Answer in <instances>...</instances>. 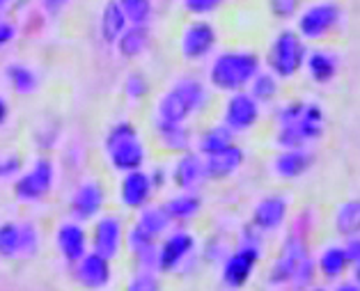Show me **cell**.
<instances>
[{
	"label": "cell",
	"mask_w": 360,
	"mask_h": 291,
	"mask_svg": "<svg viewBox=\"0 0 360 291\" xmlns=\"http://www.w3.org/2000/svg\"><path fill=\"white\" fill-rule=\"evenodd\" d=\"M278 134L276 143L283 149H305L314 140H319L326 129V115L319 103L310 101H289L276 115Z\"/></svg>",
	"instance_id": "cell-1"
},
{
	"label": "cell",
	"mask_w": 360,
	"mask_h": 291,
	"mask_svg": "<svg viewBox=\"0 0 360 291\" xmlns=\"http://www.w3.org/2000/svg\"><path fill=\"white\" fill-rule=\"evenodd\" d=\"M207 87L195 78H181L172 83L165 94L156 103V124L163 127H181L207 105Z\"/></svg>",
	"instance_id": "cell-2"
},
{
	"label": "cell",
	"mask_w": 360,
	"mask_h": 291,
	"mask_svg": "<svg viewBox=\"0 0 360 291\" xmlns=\"http://www.w3.org/2000/svg\"><path fill=\"white\" fill-rule=\"evenodd\" d=\"M262 72L257 53L252 51H225L209 67V83L221 92H243L252 78Z\"/></svg>",
	"instance_id": "cell-3"
},
{
	"label": "cell",
	"mask_w": 360,
	"mask_h": 291,
	"mask_svg": "<svg viewBox=\"0 0 360 291\" xmlns=\"http://www.w3.org/2000/svg\"><path fill=\"white\" fill-rule=\"evenodd\" d=\"M103 152H106L110 165L122 174L143 170L147 158L143 138L131 122H117L115 127H110L106 140H103Z\"/></svg>",
	"instance_id": "cell-4"
},
{
	"label": "cell",
	"mask_w": 360,
	"mask_h": 291,
	"mask_svg": "<svg viewBox=\"0 0 360 291\" xmlns=\"http://www.w3.org/2000/svg\"><path fill=\"white\" fill-rule=\"evenodd\" d=\"M305 56L307 51L301 34L294 30H283L271 41L266 63L276 78H292L305 65Z\"/></svg>",
	"instance_id": "cell-5"
},
{
	"label": "cell",
	"mask_w": 360,
	"mask_h": 291,
	"mask_svg": "<svg viewBox=\"0 0 360 291\" xmlns=\"http://www.w3.org/2000/svg\"><path fill=\"white\" fill-rule=\"evenodd\" d=\"M39 252V229L32 223L0 225V259L34 257Z\"/></svg>",
	"instance_id": "cell-6"
},
{
	"label": "cell",
	"mask_w": 360,
	"mask_h": 291,
	"mask_svg": "<svg viewBox=\"0 0 360 291\" xmlns=\"http://www.w3.org/2000/svg\"><path fill=\"white\" fill-rule=\"evenodd\" d=\"M259 259H262V241L245 236L243 243L239 245V250L232 252L223 264V273H221L223 282L230 289L245 287L248 280L252 278L255 266H257Z\"/></svg>",
	"instance_id": "cell-7"
},
{
	"label": "cell",
	"mask_w": 360,
	"mask_h": 291,
	"mask_svg": "<svg viewBox=\"0 0 360 291\" xmlns=\"http://www.w3.org/2000/svg\"><path fill=\"white\" fill-rule=\"evenodd\" d=\"M56 181V167L49 158H39L28 172L14 181V195L21 202H37L46 198Z\"/></svg>",
	"instance_id": "cell-8"
},
{
	"label": "cell",
	"mask_w": 360,
	"mask_h": 291,
	"mask_svg": "<svg viewBox=\"0 0 360 291\" xmlns=\"http://www.w3.org/2000/svg\"><path fill=\"white\" fill-rule=\"evenodd\" d=\"M307 243L305 236L301 232L289 234L287 241L283 243V250H280V257L274 261V266L269 271V282L274 287H283V285H292V278L296 273V266L307 257Z\"/></svg>",
	"instance_id": "cell-9"
},
{
	"label": "cell",
	"mask_w": 360,
	"mask_h": 291,
	"mask_svg": "<svg viewBox=\"0 0 360 291\" xmlns=\"http://www.w3.org/2000/svg\"><path fill=\"white\" fill-rule=\"evenodd\" d=\"M340 21V7L335 3L310 5L298 16V34L305 39H321L335 28Z\"/></svg>",
	"instance_id": "cell-10"
},
{
	"label": "cell",
	"mask_w": 360,
	"mask_h": 291,
	"mask_svg": "<svg viewBox=\"0 0 360 291\" xmlns=\"http://www.w3.org/2000/svg\"><path fill=\"white\" fill-rule=\"evenodd\" d=\"M259 119V103L252 99L248 92H234L225 103L223 124L232 131V134H241V131H250Z\"/></svg>",
	"instance_id": "cell-11"
},
{
	"label": "cell",
	"mask_w": 360,
	"mask_h": 291,
	"mask_svg": "<svg viewBox=\"0 0 360 291\" xmlns=\"http://www.w3.org/2000/svg\"><path fill=\"white\" fill-rule=\"evenodd\" d=\"M124 243V225L117 216H101L92 229V252L115 259Z\"/></svg>",
	"instance_id": "cell-12"
},
{
	"label": "cell",
	"mask_w": 360,
	"mask_h": 291,
	"mask_svg": "<svg viewBox=\"0 0 360 291\" xmlns=\"http://www.w3.org/2000/svg\"><path fill=\"white\" fill-rule=\"evenodd\" d=\"M216 28L209 21H193L186 25V30L181 34V56L195 63V60L207 58L216 46Z\"/></svg>",
	"instance_id": "cell-13"
},
{
	"label": "cell",
	"mask_w": 360,
	"mask_h": 291,
	"mask_svg": "<svg viewBox=\"0 0 360 291\" xmlns=\"http://www.w3.org/2000/svg\"><path fill=\"white\" fill-rule=\"evenodd\" d=\"M152 193H154V183H152V174H147L145 170H134V172H124L120 181V205L127 209L140 211L149 207L152 202Z\"/></svg>",
	"instance_id": "cell-14"
},
{
	"label": "cell",
	"mask_w": 360,
	"mask_h": 291,
	"mask_svg": "<svg viewBox=\"0 0 360 291\" xmlns=\"http://www.w3.org/2000/svg\"><path fill=\"white\" fill-rule=\"evenodd\" d=\"M76 280H78V285L87 291L106 289L112 280L110 259L101 257V254H96V252H87L83 259L76 261Z\"/></svg>",
	"instance_id": "cell-15"
},
{
	"label": "cell",
	"mask_w": 360,
	"mask_h": 291,
	"mask_svg": "<svg viewBox=\"0 0 360 291\" xmlns=\"http://www.w3.org/2000/svg\"><path fill=\"white\" fill-rule=\"evenodd\" d=\"M193 248H195V239H193V234L184 232V229H179V232H172L170 236H165L163 243L159 245L156 271L172 273L193 252Z\"/></svg>",
	"instance_id": "cell-16"
},
{
	"label": "cell",
	"mask_w": 360,
	"mask_h": 291,
	"mask_svg": "<svg viewBox=\"0 0 360 291\" xmlns=\"http://www.w3.org/2000/svg\"><path fill=\"white\" fill-rule=\"evenodd\" d=\"M289 205L283 195H266L262 198L252 209V227L257 232H276L285 225Z\"/></svg>",
	"instance_id": "cell-17"
},
{
	"label": "cell",
	"mask_w": 360,
	"mask_h": 291,
	"mask_svg": "<svg viewBox=\"0 0 360 291\" xmlns=\"http://www.w3.org/2000/svg\"><path fill=\"white\" fill-rule=\"evenodd\" d=\"M106 202V193H103L99 181H83L81 186L74 190L72 195V214L76 220H92L94 216H99V211L103 209Z\"/></svg>",
	"instance_id": "cell-18"
},
{
	"label": "cell",
	"mask_w": 360,
	"mask_h": 291,
	"mask_svg": "<svg viewBox=\"0 0 360 291\" xmlns=\"http://www.w3.org/2000/svg\"><path fill=\"white\" fill-rule=\"evenodd\" d=\"M58 250L63 254V259L69 264H76L87 254V234L78 223H63L58 227L56 234Z\"/></svg>",
	"instance_id": "cell-19"
},
{
	"label": "cell",
	"mask_w": 360,
	"mask_h": 291,
	"mask_svg": "<svg viewBox=\"0 0 360 291\" xmlns=\"http://www.w3.org/2000/svg\"><path fill=\"white\" fill-rule=\"evenodd\" d=\"M312 154L307 149H283L274 158V174L280 179H298L312 167Z\"/></svg>",
	"instance_id": "cell-20"
},
{
	"label": "cell",
	"mask_w": 360,
	"mask_h": 291,
	"mask_svg": "<svg viewBox=\"0 0 360 291\" xmlns=\"http://www.w3.org/2000/svg\"><path fill=\"white\" fill-rule=\"evenodd\" d=\"M205 179L207 174H205V161H202V156L193 152H184L172 167V181L177 183V188L191 190Z\"/></svg>",
	"instance_id": "cell-21"
},
{
	"label": "cell",
	"mask_w": 360,
	"mask_h": 291,
	"mask_svg": "<svg viewBox=\"0 0 360 291\" xmlns=\"http://www.w3.org/2000/svg\"><path fill=\"white\" fill-rule=\"evenodd\" d=\"M243 149L239 145H232L223 149V152H218L214 156H207L205 158V174L207 179H227L232 177V174L239 170L241 163H243Z\"/></svg>",
	"instance_id": "cell-22"
},
{
	"label": "cell",
	"mask_w": 360,
	"mask_h": 291,
	"mask_svg": "<svg viewBox=\"0 0 360 291\" xmlns=\"http://www.w3.org/2000/svg\"><path fill=\"white\" fill-rule=\"evenodd\" d=\"M127 245L136 259L143 264V271H156V257H159V241L147 236L138 225H134L127 234Z\"/></svg>",
	"instance_id": "cell-23"
},
{
	"label": "cell",
	"mask_w": 360,
	"mask_h": 291,
	"mask_svg": "<svg viewBox=\"0 0 360 291\" xmlns=\"http://www.w3.org/2000/svg\"><path fill=\"white\" fill-rule=\"evenodd\" d=\"M314 264H317L319 276L323 280H328V282L342 280V276H345L347 269L351 266L345 245H328V248H323L321 254H319V259Z\"/></svg>",
	"instance_id": "cell-24"
},
{
	"label": "cell",
	"mask_w": 360,
	"mask_h": 291,
	"mask_svg": "<svg viewBox=\"0 0 360 291\" xmlns=\"http://www.w3.org/2000/svg\"><path fill=\"white\" fill-rule=\"evenodd\" d=\"M129 28V21L117 0H108L103 5V12H101V21H99V34L101 39L106 44H117V39L122 37V32Z\"/></svg>",
	"instance_id": "cell-25"
},
{
	"label": "cell",
	"mask_w": 360,
	"mask_h": 291,
	"mask_svg": "<svg viewBox=\"0 0 360 291\" xmlns=\"http://www.w3.org/2000/svg\"><path fill=\"white\" fill-rule=\"evenodd\" d=\"M305 67L314 83H328L335 78L340 65H338V58L333 56L330 51L314 48L305 56Z\"/></svg>",
	"instance_id": "cell-26"
},
{
	"label": "cell",
	"mask_w": 360,
	"mask_h": 291,
	"mask_svg": "<svg viewBox=\"0 0 360 291\" xmlns=\"http://www.w3.org/2000/svg\"><path fill=\"white\" fill-rule=\"evenodd\" d=\"M335 232L345 239L360 236V200H347L335 209Z\"/></svg>",
	"instance_id": "cell-27"
},
{
	"label": "cell",
	"mask_w": 360,
	"mask_h": 291,
	"mask_svg": "<svg viewBox=\"0 0 360 291\" xmlns=\"http://www.w3.org/2000/svg\"><path fill=\"white\" fill-rule=\"evenodd\" d=\"M117 51L122 58H138L143 56L149 46V30L145 25H131L124 32H122V37L117 39Z\"/></svg>",
	"instance_id": "cell-28"
},
{
	"label": "cell",
	"mask_w": 360,
	"mask_h": 291,
	"mask_svg": "<svg viewBox=\"0 0 360 291\" xmlns=\"http://www.w3.org/2000/svg\"><path fill=\"white\" fill-rule=\"evenodd\" d=\"M170 223H172V218L165 214L163 207H145V209H140V218L136 225L143 229L147 236L159 241L170 229Z\"/></svg>",
	"instance_id": "cell-29"
},
{
	"label": "cell",
	"mask_w": 360,
	"mask_h": 291,
	"mask_svg": "<svg viewBox=\"0 0 360 291\" xmlns=\"http://www.w3.org/2000/svg\"><path fill=\"white\" fill-rule=\"evenodd\" d=\"M234 145V134L225 124H218V127H212L207 129L205 134L200 136V154L205 156H214L218 152H223V149L232 147Z\"/></svg>",
	"instance_id": "cell-30"
},
{
	"label": "cell",
	"mask_w": 360,
	"mask_h": 291,
	"mask_svg": "<svg viewBox=\"0 0 360 291\" xmlns=\"http://www.w3.org/2000/svg\"><path fill=\"white\" fill-rule=\"evenodd\" d=\"M5 76H7V83L12 85V90L16 94H32L34 90H37V85H39L37 74H34L30 67L19 65V63L7 67Z\"/></svg>",
	"instance_id": "cell-31"
},
{
	"label": "cell",
	"mask_w": 360,
	"mask_h": 291,
	"mask_svg": "<svg viewBox=\"0 0 360 291\" xmlns=\"http://www.w3.org/2000/svg\"><path fill=\"white\" fill-rule=\"evenodd\" d=\"M163 209L172 220H186L191 216H195L202 209V200H200V195H193V193H184V195L170 198L163 205Z\"/></svg>",
	"instance_id": "cell-32"
},
{
	"label": "cell",
	"mask_w": 360,
	"mask_h": 291,
	"mask_svg": "<svg viewBox=\"0 0 360 291\" xmlns=\"http://www.w3.org/2000/svg\"><path fill=\"white\" fill-rule=\"evenodd\" d=\"M278 90H280V85H278V78L271 74V72H259L257 76L252 78V83H250V96L257 103H266V101H274L276 96H278Z\"/></svg>",
	"instance_id": "cell-33"
},
{
	"label": "cell",
	"mask_w": 360,
	"mask_h": 291,
	"mask_svg": "<svg viewBox=\"0 0 360 291\" xmlns=\"http://www.w3.org/2000/svg\"><path fill=\"white\" fill-rule=\"evenodd\" d=\"M156 131H159V138L161 143L174 149V152H188L191 149V131L186 127H163V124H156Z\"/></svg>",
	"instance_id": "cell-34"
},
{
	"label": "cell",
	"mask_w": 360,
	"mask_h": 291,
	"mask_svg": "<svg viewBox=\"0 0 360 291\" xmlns=\"http://www.w3.org/2000/svg\"><path fill=\"white\" fill-rule=\"evenodd\" d=\"M127 21L134 25H145L152 19V0H117Z\"/></svg>",
	"instance_id": "cell-35"
},
{
	"label": "cell",
	"mask_w": 360,
	"mask_h": 291,
	"mask_svg": "<svg viewBox=\"0 0 360 291\" xmlns=\"http://www.w3.org/2000/svg\"><path fill=\"white\" fill-rule=\"evenodd\" d=\"M314 276H317V264H314V259L310 257V254H307V257L296 266L292 285L298 287V289H310L312 282H314Z\"/></svg>",
	"instance_id": "cell-36"
},
{
	"label": "cell",
	"mask_w": 360,
	"mask_h": 291,
	"mask_svg": "<svg viewBox=\"0 0 360 291\" xmlns=\"http://www.w3.org/2000/svg\"><path fill=\"white\" fill-rule=\"evenodd\" d=\"M124 291H161V280L156 278L154 271H138L129 280Z\"/></svg>",
	"instance_id": "cell-37"
},
{
	"label": "cell",
	"mask_w": 360,
	"mask_h": 291,
	"mask_svg": "<svg viewBox=\"0 0 360 291\" xmlns=\"http://www.w3.org/2000/svg\"><path fill=\"white\" fill-rule=\"evenodd\" d=\"M124 92L129 99H143V96L149 92V83L143 74H129L124 81Z\"/></svg>",
	"instance_id": "cell-38"
},
{
	"label": "cell",
	"mask_w": 360,
	"mask_h": 291,
	"mask_svg": "<svg viewBox=\"0 0 360 291\" xmlns=\"http://www.w3.org/2000/svg\"><path fill=\"white\" fill-rule=\"evenodd\" d=\"M223 0H184V7L191 12V14H209V12H214L218 5H221Z\"/></svg>",
	"instance_id": "cell-39"
},
{
	"label": "cell",
	"mask_w": 360,
	"mask_h": 291,
	"mask_svg": "<svg viewBox=\"0 0 360 291\" xmlns=\"http://www.w3.org/2000/svg\"><path fill=\"white\" fill-rule=\"evenodd\" d=\"M298 7V0H271V10L280 19H289Z\"/></svg>",
	"instance_id": "cell-40"
},
{
	"label": "cell",
	"mask_w": 360,
	"mask_h": 291,
	"mask_svg": "<svg viewBox=\"0 0 360 291\" xmlns=\"http://www.w3.org/2000/svg\"><path fill=\"white\" fill-rule=\"evenodd\" d=\"M19 167H21L19 156H7V158H0V179L12 177V174L19 172Z\"/></svg>",
	"instance_id": "cell-41"
},
{
	"label": "cell",
	"mask_w": 360,
	"mask_h": 291,
	"mask_svg": "<svg viewBox=\"0 0 360 291\" xmlns=\"http://www.w3.org/2000/svg\"><path fill=\"white\" fill-rule=\"evenodd\" d=\"M16 37V25L10 21H0V48L7 46Z\"/></svg>",
	"instance_id": "cell-42"
},
{
	"label": "cell",
	"mask_w": 360,
	"mask_h": 291,
	"mask_svg": "<svg viewBox=\"0 0 360 291\" xmlns=\"http://www.w3.org/2000/svg\"><path fill=\"white\" fill-rule=\"evenodd\" d=\"M345 250H347V257H349L351 266H354V264H360V236L349 239V243L345 245Z\"/></svg>",
	"instance_id": "cell-43"
},
{
	"label": "cell",
	"mask_w": 360,
	"mask_h": 291,
	"mask_svg": "<svg viewBox=\"0 0 360 291\" xmlns=\"http://www.w3.org/2000/svg\"><path fill=\"white\" fill-rule=\"evenodd\" d=\"M69 3V0H41L44 10H46L49 14H60L65 10V5Z\"/></svg>",
	"instance_id": "cell-44"
},
{
	"label": "cell",
	"mask_w": 360,
	"mask_h": 291,
	"mask_svg": "<svg viewBox=\"0 0 360 291\" xmlns=\"http://www.w3.org/2000/svg\"><path fill=\"white\" fill-rule=\"evenodd\" d=\"M333 291H360V285L354 280H338V285L333 287Z\"/></svg>",
	"instance_id": "cell-45"
},
{
	"label": "cell",
	"mask_w": 360,
	"mask_h": 291,
	"mask_svg": "<svg viewBox=\"0 0 360 291\" xmlns=\"http://www.w3.org/2000/svg\"><path fill=\"white\" fill-rule=\"evenodd\" d=\"M7 112H10V108H7V101L3 99V96H0V124H3V122L7 119Z\"/></svg>",
	"instance_id": "cell-46"
},
{
	"label": "cell",
	"mask_w": 360,
	"mask_h": 291,
	"mask_svg": "<svg viewBox=\"0 0 360 291\" xmlns=\"http://www.w3.org/2000/svg\"><path fill=\"white\" fill-rule=\"evenodd\" d=\"M351 280L360 285V264H354V278H351Z\"/></svg>",
	"instance_id": "cell-47"
},
{
	"label": "cell",
	"mask_w": 360,
	"mask_h": 291,
	"mask_svg": "<svg viewBox=\"0 0 360 291\" xmlns=\"http://www.w3.org/2000/svg\"><path fill=\"white\" fill-rule=\"evenodd\" d=\"M10 3H12V0H0V12H3V10H5V7H7V5H10Z\"/></svg>",
	"instance_id": "cell-48"
},
{
	"label": "cell",
	"mask_w": 360,
	"mask_h": 291,
	"mask_svg": "<svg viewBox=\"0 0 360 291\" xmlns=\"http://www.w3.org/2000/svg\"><path fill=\"white\" fill-rule=\"evenodd\" d=\"M307 291H328V289H323V287H310Z\"/></svg>",
	"instance_id": "cell-49"
}]
</instances>
